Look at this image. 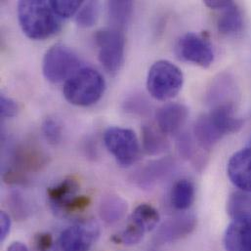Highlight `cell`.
Here are the masks:
<instances>
[{
	"mask_svg": "<svg viewBox=\"0 0 251 251\" xmlns=\"http://www.w3.org/2000/svg\"><path fill=\"white\" fill-rule=\"evenodd\" d=\"M18 19L24 33L34 40L51 37L61 28V18L53 10L50 1H20Z\"/></svg>",
	"mask_w": 251,
	"mask_h": 251,
	"instance_id": "cell-1",
	"label": "cell"
},
{
	"mask_svg": "<svg viewBox=\"0 0 251 251\" xmlns=\"http://www.w3.org/2000/svg\"><path fill=\"white\" fill-rule=\"evenodd\" d=\"M242 126L243 121L235 116V107H217L198 119L194 134L202 149H210L225 135L238 132Z\"/></svg>",
	"mask_w": 251,
	"mask_h": 251,
	"instance_id": "cell-2",
	"label": "cell"
},
{
	"mask_svg": "<svg viewBox=\"0 0 251 251\" xmlns=\"http://www.w3.org/2000/svg\"><path fill=\"white\" fill-rule=\"evenodd\" d=\"M105 89L106 81L103 75L96 70L83 68L65 82L63 94L72 105L89 107L102 98Z\"/></svg>",
	"mask_w": 251,
	"mask_h": 251,
	"instance_id": "cell-3",
	"label": "cell"
},
{
	"mask_svg": "<svg viewBox=\"0 0 251 251\" xmlns=\"http://www.w3.org/2000/svg\"><path fill=\"white\" fill-rule=\"evenodd\" d=\"M183 83L182 71L169 61H157L149 70L147 88L155 100L166 101L174 98L181 91Z\"/></svg>",
	"mask_w": 251,
	"mask_h": 251,
	"instance_id": "cell-4",
	"label": "cell"
},
{
	"mask_svg": "<svg viewBox=\"0 0 251 251\" xmlns=\"http://www.w3.org/2000/svg\"><path fill=\"white\" fill-rule=\"evenodd\" d=\"M80 60L69 47L55 44L47 50L42 62L44 77L51 83L67 81L79 71Z\"/></svg>",
	"mask_w": 251,
	"mask_h": 251,
	"instance_id": "cell-5",
	"label": "cell"
},
{
	"mask_svg": "<svg viewBox=\"0 0 251 251\" xmlns=\"http://www.w3.org/2000/svg\"><path fill=\"white\" fill-rule=\"evenodd\" d=\"M99 49L98 59L103 68L111 75H117L125 63L126 38L122 30L104 28L95 35Z\"/></svg>",
	"mask_w": 251,
	"mask_h": 251,
	"instance_id": "cell-6",
	"label": "cell"
},
{
	"mask_svg": "<svg viewBox=\"0 0 251 251\" xmlns=\"http://www.w3.org/2000/svg\"><path fill=\"white\" fill-rule=\"evenodd\" d=\"M79 184L73 177L66 178L47 190L49 202L59 213L69 214L84 210L90 204L88 197L79 196Z\"/></svg>",
	"mask_w": 251,
	"mask_h": 251,
	"instance_id": "cell-7",
	"label": "cell"
},
{
	"mask_svg": "<svg viewBox=\"0 0 251 251\" xmlns=\"http://www.w3.org/2000/svg\"><path fill=\"white\" fill-rule=\"evenodd\" d=\"M108 151L122 166H130L140 155V145L134 131L123 127H110L104 134Z\"/></svg>",
	"mask_w": 251,
	"mask_h": 251,
	"instance_id": "cell-8",
	"label": "cell"
},
{
	"mask_svg": "<svg viewBox=\"0 0 251 251\" xmlns=\"http://www.w3.org/2000/svg\"><path fill=\"white\" fill-rule=\"evenodd\" d=\"M99 235L100 227L96 221L82 220L67 228L60 235L55 251H89Z\"/></svg>",
	"mask_w": 251,
	"mask_h": 251,
	"instance_id": "cell-9",
	"label": "cell"
},
{
	"mask_svg": "<svg viewBox=\"0 0 251 251\" xmlns=\"http://www.w3.org/2000/svg\"><path fill=\"white\" fill-rule=\"evenodd\" d=\"M178 58L201 68H208L214 60V53L210 42L196 33L183 35L175 48Z\"/></svg>",
	"mask_w": 251,
	"mask_h": 251,
	"instance_id": "cell-10",
	"label": "cell"
},
{
	"mask_svg": "<svg viewBox=\"0 0 251 251\" xmlns=\"http://www.w3.org/2000/svg\"><path fill=\"white\" fill-rule=\"evenodd\" d=\"M238 96L239 88L234 77L229 74H222L212 81L206 94V101L213 108L235 107Z\"/></svg>",
	"mask_w": 251,
	"mask_h": 251,
	"instance_id": "cell-11",
	"label": "cell"
},
{
	"mask_svg": "<svg viewBox=\"0 0 251 251\" xmlns=\"http://www.w3.org/2000/svg\"><path fill=\"white\" fill-rule=\"evenodd\" d=\"M231 182L242 192L251 193V149L247 148L235 152L227 166Z\"/></svg>",
	"mask_w": 251,
	"mask_h": 251,
	"instance_id": "cell-12",
	"label": "cell"
},
{
	"mask_svg": "<svg viewBox=\"0 0 251 251\" xmlns=\"http://www.w3.org/2000/svg\"><path fill=\"white\" fill-rule=\"evenodd\" d=\"M223 244L226 251H251V218H239L227 227Z\"/></svg>",
	"mask_w": 251,
	"mask_h": 251,
	"instance_id": "cell-13",
	"label": "cell"
},
{
	"mask_svg": "<svg viewBox=\"0 0 251 251\" xmlns=\"http://www.w3.org/2000/svg\"><path fill=\"white\" fill-rule=\"evenodd\" d=\"M189 117L188 108L179 103H168L156 113L157 128L165 135L176 134L184 126Z\"/></svg>",
	"mask_w": 251,
	"mask_h": 251,
	"instance_id": "cell-14",
	"label": "cell"
},
{
	"mask_svg": "<svg viewBox=\"0 0 251 251\" xmlns=\"http://www.w3.org/2000/svg\"><path fill=\"white\" fill-rule=\"evenodd\" d=\"M196 217L192 214H183L166 221L159 229L157 236L162 243L172 242L190 235L196 227Z\"/></svg>",
	"mask_w": 251,
	"mask_h": 251,
	"instance_id": "cell-15",
	"label": "cell"
},
{
	"mask_svg": "<svg viewBox=\"0 0 251 251\" xmlns=\"http://www.w3.org/2000/svg\"><path fill=\"white\" fill-rule=\"evenodd\" d=\"M173 166L170 158H161L147 164L138 175V183L142 188L149 189L166 176Z\"/></svg>",
	"mask_w": 251,
	"mask_h": 251,
	"instance_id": "cell-16",
	"label": "cell"
},
{
	"mask_svg": "<svg viewBox=\"0 0 251 251\" xmlns=\"http://www.w3.org/2000/svg\"><path fill=\"white\" fill-rule=\"evenodd\" d=\"M128 205L126 201L118 195H109L102 199L99 206L101 219L107 224H115L124 218Z\"/></svg>",
	"mask_w": 251,
	"mask_h": 251,
	"instance_id": "cell-17",
	"label": "cell"
},
{
	"mask_svg": "<svg viewBox=\"0 0 251 251\" xmlns=\"http://www.w3.org/2000/svg\"><path fill=\"white\" fill-rule=\"evenodd\" d=\"M221 14L217 20L219 32L223 34H235L241 31L244 25V18L236 3H232L219 11Z\"/></svg>",
	"mask_w": 251,
	"mask_h": 251,
	"instance_id": "cell-18",
	"label": "cell"
},
{
	"mask_svg": "<svg viewBox=\"0 0 251 251\" xmlns=\"http://www.w3.org/2000/svg\"><path fill=\"white\" fill-rule=\"evenodd\" d=\"M159 129L154 126H146L142 128V144L144 151L150 155H156L164 152L169 148V143Z\"/></svg>",
	"mask_w": 251,
	"mask_h": 251,
	"instance_id": "cell-19",
	"label": "cell"
},
{
	"mask_svg": "<svg viewBox=\"0 0 251 251\" xmlns=\"http://www.w3.org/2000/svg\"><path fill=\"white\" fill-rule=\"evenodd\" d=\"M195 185L189 179L178 180L171 191V204L178 210H186L192 206L195 201Z\"/></svg>",
	"mask_w": 251,
	"mask_h": 251,
	"instance_id": "cell-20",
	"label": "cell"
},
{
	"mask_svg": "<svg viewBox=\"0 0 251 251\" xmlns=\"http://www.w3.org/2000/svg\"><path fill=\"white\" fill-rule=\"evenodd\" d=\"M108 14L113 28L122 30L129 24L133 14V2L113 0L108 2Z\"/></svg>",
	"mask_w": 251,
	"mask_h": 251,
	"instance_id": "cell-21",
	"label": "cell"
},
{
	"mask_svg": "<svg viewBox=\"0 0 251 251\" xmlns=\"http://www.w3.org/2000/svg\"><path fill=\"white\" fill-rule=\"evenodd\" d=\"M160 220L158 211L148 203L138 205L133 211L130 221L141 228L145 233L153 230Z\"/></svg>",
	"mask_w": 251,
	"mask_h": 251,
	"instance_id": "cell-22",
	"label": "cell"
},
{
	"mask_svg": "<svg viewBox=\"0 0 251 251\" xmlns=\"http://www.w3.org/2000/svg\"><path fill=\"white\" fill-rule=\"evenodd\" d=\"M250 193L236 192L228 201L227 210L233 219L251 218V196Z\"/></svg>",
	"mask_w": 251,
	"mask_h": 251,
	"instance_id": "cell-23",
	"label": "cell"
},
{
	"mask_svg": "<svg viewBox=\"0 0 251 251\" xmlns=\"http://www.w3.org/2000/svg\"><path fill=\"white\" fill-rule=\"evenodd\" d=\"M100 13V4L98 1L83 2L81 8L76 15V24L80 27H91L93 26L98 19Z\"/></svg>",
	"mask_w": 251,
	"mask_h": 251,
	"instance_id": "cell-24",
	"label": "cell"
},
{
	"mask_svg": "<svg viewBox=\"0 0 251 251\" xmlns=\"http://www.w3.org/2000/svg\"><path fill=\"white\" fill-rule=\"evenodd\" d=\"M50 4L60 18H70L79 11L83 2L79 0H52Z\"/></svg>",
	"mask_w": 251,
	"mask_h": 251,
	"instance_id": "cell-25",
	"label": "cell"
},
{
	"mask_svg": "<svg viewBox=\"0 0 251 251\" xmlns=\"http://www.w3.org/2000/svg\"><path fill=\"white\" fill-rule=\"evenodd\" d=\"M145 234L146 233L141 228H139L133 222L129 221L126 230L121 235L117 236V243L126 246H134L139 244L143 240Z\"/></svg>",
	"mask_w": 251,
	"mask_h": 251,
	"instance_id": "cell-26",
	"label": "cell"
},
{
	"mask_svg": "<svg viewBox=\"0 0 251 251\" xmlns=\"http://www.w3.org/2000/svg\"><path fill=\"white\" fill-rule=\"evenodd\" d=\"M42 132L45 139L53 145L58 144L62 137V128L57 121L48 118L42 124Z\"/></svg>",
	"mask_w": 251,
	"mask_h": 251,
	"instance_id": "cell-27",
	"label": "cell"
},
{
	"mask_svg": "<svg viewBox=\"0 0 251 251\" xmlns=\"http://www.w3.org/2000/svg\"><path fill=\"white\" fill-rule=\"evenodd\" d=\"M18 113V105L16 102L5 96L4 94H1L0 96V115L3 119H11L14 118Z\"/></svg>",
	"mask_w": 251,
	"mask_h": 251,
	"instance_id": "cell-28",
	"label": "cell"
},
{
	"mask_svg": "<svg viewBox=\"0 0 251 251\" xmlns=\"http://www.w3.org/2000/svg\"><path fill=\"white\" fill-rule=\"evenodd\" d=\"M53 246V239L50 234H39L35 238V248L37 251H48Z\"/></svg>",
	"mask_w": 251,
	"mask_h": 251,
	"instance_id": "cell-29",
	"label": "cell"
},
{
	"mask_svg": "<svg viewBox=\"0 0 251 251\" xmlns=\"http://www.w3.org/2000/svg\"><path fill=\"white\" fill-rule=\"evenodd\" d=\"M11 229V219L10 216L2 211L0 213V241L4 242V240L7 238L9 232Z\"/></svg>",
	"mask_w": 251,
	"mask_h": 251,
	"instance_id": "cell-30",
	"label": "cell"
},
{
	"mask_svg": "<svg viewBox=\"0 0 251 251\" xmlns=\"http://www.w3.org/2000/svg\"><path fill=\"white\" fill-rule=\"evenodd\" d=\"M204 3L210 9L221 11L224 8H226L227 6H229L232 3V1H228V0H206V1H204Z\"/></svg>",
	"mask_w": 251,
	"mask_h": 251,
	"instance_id": "cell-31",
	"label": "cell"
},
{
	"mask_svg": "<svg viewBox=\"0 0 251 251\" xmlns=\"http://www.w3.org/2000/svg\"><path fill=\"white\" fill-rule=\"evenodd\" d=\"M7 251H28L26 246L21 242H15L10 245Z\"/></svg>",
	"mask_w": 251,
	"mask_h": 251,
	"instance_id": "cell-32",
	"label": "cell"
}]
</instances>
